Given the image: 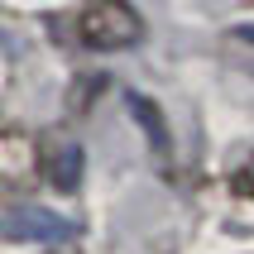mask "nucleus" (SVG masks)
I'll return each mask as SVG.
<instances>
[{
  "mask_svg": "<svg viewBox=\"0 0 254 254\" xmlns=\"http://www.w3.org/2000/svg\"><path fill=\"white\" fill-rule=\"evenodd\" d=\"M77 39L91 53H115V48H134L144 39V19L129 0H86L77 14Z\"/></svg>",
  "mask_w": 254,
  "mask_h": 254,
  "instance_id": "obj_1",
  "label": "nucleus"
},
{
  "mask_svg": "<svg viewBox=\"0 0 254 254\" xmlns=\"http://www.w3.org/2000/svg\"><path fill=\"white\" fill-rule=\"evenodd\" d=\"M72 221L67 216L48 211V206H14V211L0 216V240H14V245H58V240H72Z\"/></svg>",
  "mask_w": 254,
  "mask_h": 254,
  "instance_id": "obj_2",
  "label": "nucleus"
},
{
  "mask_svg": "<svg viewBox=\"0 0 254 254\" xmlns=\"http://www.w3.org/2000/svg\"><path fill=\"white\" fill-rule=\"evenodd\" d=\"M39 173V144L24 129H0V187H24Z\"/></svg>",
  "mask_w": 254,
  "mask_h": 254,
  "instance_id": "obj_3",
  "label": "nucleus"
},
{
  "mask_svg": "<svg viewBox=\"0 0 254 254\" xmlns=\"http://www.w3.org/2000/svg\"><path fill=\"white\" fill-rule=\"evenodd\" d=\"M43 173H48V183H53L58 192H77V183H82V173H86L82 144H58L53 154L43 158Z\"/></svg>",
  "mask_w": 254,
  "mask_h": 254,
  "instance_id": "obj_4",
  "label": "nucleus"
}]
</instances>
